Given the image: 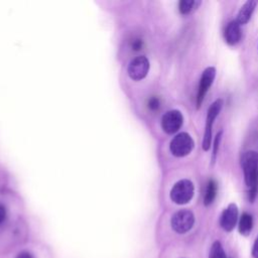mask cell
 Masks as SVG:
<instances>
[{"mask_svg": "<svg viewBox=\"0 0 258 258\" xmlns=\"http://www.w3.org/2000/svg\"><path fill=\"white\" fill-rule=\"evenodd\" d=\"M238 220V207L236 204H230L222 213L220 219V225L223 230L227 232H231L237 223Z\"/></svg>", "mask_w": 258, "mask_h": 258, "instance_id": "9c48e42d", "label": "cell"}, {"mask_svg": "<svg viewBox=\"0 0 258 258\" xmlns=\"http://www.w3.org/2000/svg\"><path fill=\"white\" fill-rule=\"evenodd\" d=\"M241 161L245 183L249 188V201L253 203L258 194V152H245Z\"/></svg>", "mask_w": 258, "mask_h": 258, "instance_id": "6da1fadb", "label": "cell"}, {"mask_svg": "<svg viewBox=\"0 0 258 258\" xmlns=\"http://www.w3.org/2000/svg\"><path fill=\"white\" fill-rule=\"evenodd\" d=\"M7 213H6V209L3 205L0 204V225H2L6 219Z\"/></svg>", "mask_w": 258, "mask_h": 258, "instance_id": "ac0fdd59", "label": "cell"}, {"mask_svg": "<svg viewBox=\"0 0 258 258\" xmlns=\"http://www.w3.org/2000/svg\"><path fill=\"white\" fill-rule=\"evenodd\" d=\"M215 77H216V69L214 67H209L203 72L201 80H200L198 96H197L198 109L201 107L208 90L211 88V86L215 80Z\"/></svg>", "mask_w": 258, "mask_h": 258, "instance_id": "ba28073f", "label": "cell"}, {"mask_svg": "<svg viewBox=\"0 0 258 258\" xmlns=\"http://www.w3.org/2000/svg\"><path fill=\"white\" fill-rule=\"evenodd\" d=\"M201 1H196V0H181L178 3V9L179 12L183 15L190 13L192 10H195L196 8L199 7V5L201 4Z\"/></svg>", "mask_w": 258, "mask_h": 258, "instance_id": "5bb4252c", "label": "cell"}, {"mask_svg": "<svg viewBox=\"0 0 258 258\" xmlns=\"http://www.w3.org/2000/svg\"><path fill=\"white\" fill-rule=\"evenodd\" d=\"M195 147V142L191 136L186 132L176 134L170 141L169 148L171 153L176 157H183L188 155Z\"/></svg>", "mask_w": 258, "mask_h": 258, "instance_id": "277c9868", "label": "cell"}, {"mask_svg": "<svg viewBox=\"0 0 258 258\" xmlns=\"http://www.w3.org/2000/svg\"><path fill=\"white\" fill-rule=\"evenodd\" d=\"M195 186L189 179H180L170 190V199L177 205L187 204L194 197Z\"/></svg>", "mask_w": 258, "mask_h": 258, "instance_id": "7a4b0ae2", "label": "cell"}, {"mask_svg": "<svg viewBox=\"0 0 258 258\" xmlns=\"http://www.w3.org/2000/svg\"><path fill=\"white\" fill-rule=\"evenodd\" d=\"M209 258H228L226 256V253L223 249L221 242H219V241L214 242V244L212 245L211 250H210Z\"/></svg>", "mask_w": 258, "mask_h": 258, "instance_id": "9a60e30c", "label": "cell"}, {"mask_svg": "<svg viewBox=\"0 0 258 258\" xmlns=\"http://www.w3.org/2000/svg\"><path fill=\"white\" fill-rule=\"evenodd\" d=\"M16 258H33V257L28 252H21L18 254V256Z\"/></svg>", "mask_w": 258, "mask_h": 258, "instance_id": "ffe728a7", "label": "cell"}, {"mask_svg": "<svg viewBox=\"0 0 258 258\" xmlns=\"http://www.w3.org/2000/svg\"><path fill=\"white\" fill-rule=\"evenodd\" d=\"M252 256L253 258H258V236L253 244V248H252Z\"/></svg>", "mask_w": 258, "mask_h": 258, "instance_id": "d6986e66", "label": "cell"}, {"mask_svg": "<svg viewBox=\"0 0 258 258\" xmlns=\"http://www.w3.org/2000/svg\"><path fill=\"white\" fill-rule=\"evenodd\" d=\"M223 100L218 99L216 100L208 109L207 118H206V126H205V133H204V139H203V149L205 151H208L211 146L212 142V131H213V125L220 114L222 108H223Z\"/></svg>", "mask_w": 258, "mask_h": 258, "instance_id": "3957f363", "label": "cell"}, {"mask_svg": "<svg viewBox=\"0 0 258 258\" xmlns=\"http://www.w3.org/2000/svg\"><path fill=\"white\" fill-rule=\"evenodd\" d=\"M257 4H258V2L255 1V0H248L247 2H245L244 5L239 10V13L237 15L236 21L240 25L247 23L250 20V18L252 16V14H253Z\"/></svg>", "mask_w": 258, "mask_h": 258, "instance_id": "8fae6325", "label": "cell"}, {"mask_svg": "<svg viewBox=\"0 0 258 258\" xmlns=\"http://www.w3.org/2000/svg\"><path fill=\"white\" fill-rule=\"evenodd\" d=\"M222 134H223V131H220V132L216 135V138H215V141H214V149H213V155H212V163H215V161H216V158H217V155H218V151H219L220 142H221V139H222Z\"/></svg>", "mask_w": 258, "mask_h": 258, "instance_id": "2e32d148", "label": "cell"}, {"mask_svg": "<svg viewBox=\"0 0 258 258\" xmlns=\"http://www.w3.org/2000/svg\"><path fill=\"white\" fill-rule=\"evenodd\" d=\"M147 106L150 110L152 111H156L159 109L160 107V101L158 98L156 97H151L149 100H148V103H147Z\"/></svg>", "mask_w": 258, "mask_h": 258, "instance_id": "e0dca14e", "label": "cell"}, {"mask_svg": "<svg viewBox=\"0 0 258 258\" xmlns=\"http://www.w3.org/2000/svg\"><path fill=\"white\" fill-rule=\"evenodd\" d=\"M241 25L236 21H231L225 30V40L228 44L234 45L239 42L241 38Z\"/></svg>", "mask_w": 258, "mask_h": 258, "instance_id": "30bf717a", "label": "cell"}, {"mask_svg": "<svg viewBox=\"0 0 258 258\" xmlns=\"http://www.w3.org/2000/svg\"><path fill=\"white\" fill-rule=\"evenodd\" d=\"M253 228V218L248 213H243L239 221V232L243 236H248Z\"/></svg>", "mask_w": 258, "mask_h": 258, "instance_id": "7c38bea8", "label": "cell"}, {"mask_svg": "<svg viewBox=\"0 0 258 258\" xmlns=\"http://www.w3.org/2000/svg\"><path fill=\"white\" fill-rule=\"evenodd\" d=\"M149 71V61L146 56L139 55L133 58L128 66V75L132 80L140 81L144 79Z\"/></svg>", "mask_w": 258, "mask_h": 258, "instance_id": "52a82bcc", "label": "cell"}, {"mask_svg": "<svg viewBox=\"0 0 258 258\" xmlns=\"http://www.w3.org/2000/svg\"><path fill=\"white\" fill-rule=\"evenodd\" d=\"M183 122V116L178 110L167 111L161 118V127L167 134L177 132Z\"/></svg>", "mask_w": 258, "mask_h": 258, "instance_id": "8992f818", "label": "cell"}, {"mask_svg": "<svg viewBox=\"0 0 258 258\" xmlns=\"http://www.w3.org/2000/svg\"><path fill=\"white\" fill-rule=\"evenodd\" d=\"M217 188H218L217 182L214 179H210L208 182L205 198H204L205 206H210L214 202V200L217 196Z\"/></svg>", "mask_w": 258, "mask_h": 258, "instance_id": "4fadbf2b", "label": "cell"}, {"mask_svg": "<svg viewBox=\"0 0 258 258\" xmlns=\"http://www.w3.org/2000/svg\"><path fill=\"white\" fill-rule=\"evenodd\" d=\"M171 228L178 234L188 232L195 224V215L189 210H180L171 218Z\"/></svg>", "mask_w": 258, "mask_h": 258, "instance_id": "5b68a950", "label": "cell"}]
</instances>
